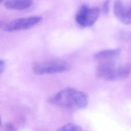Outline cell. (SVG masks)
<instances>
[{
	"instance_id": "obj_2",
	"label": "cell",
	"mask_w": 131,
	"mask_h": 131,
	"mask_svg": "<svg viewBox=\"0 0 131 131\" xmlns=\"http://www.w3.org/2000/svg\"><path fill=\"white\" fill-rule=\"evenodd\" d=\"M130 72V65L116 66L111 61L101 63L96 70V75L98 77L108 81L123 79Z\"/></svg>"
},
{
	"instance_id": "obj_10",
	"label": "cell",
	"mask_w": 131,
	"mask_h": 131,
	"mask_svg": "<svg viewBox=\"0 0 131 131\" xmlns=\"http://www.w3.org/2000/svg\"><path fill=\"white\" fill-rule=\"evenodd\" d=\"M110 8V1L106 0L103 5V11L104 13H107Z\"/></svg>"
},
{
	"instance_id": "obj_11",
	"label": "cell",
	"mask_w": 131,
	"mask_h": 131,
	"mask_svg": "<svg viewBox=\"0 0 131 131\" xmlns=\"http://www.w3.org/2000/svg\"><path fill=\"white\" fill-rule=\"evenodd\" d=\"M5 63L4 61L1 59H0V75L5 70Z\"/></svg>"
},
{
	"instance_id": "obj_14",
	"label": "cell",
	"mask_w": 131,
	"mask_h": 131,
	"mask_svg": "<svg viewBox=\"0 0 131 131\" xmlns=\"http://www.w3.org/2000/svg\"><path fill=\"white\" fill-rule=\"evenodd\" d=\"M1 119H0V125H1Z\"/></svg>"
},
{
	"instance_id": "obj_13",
	"label": "cell",
	"mask_w": 131,
	"mask_h": 131,
	"mask_svg": "<svg viewBox=\"0 0 131 131\" xmlns=\"http://www.w3.org/2000/svg\"><path fill=\"white\" fill-rule=\"evenodd\" d=\"M129 11H130V12H131V8L129 9Z\"/></svg>"
},
{
	"instance_id": "obj_9",
	"label": "cell",
	"mask_w": 131,
	"mask_h": 131,
	"mask_svg": "<svg viewBox=\"0 0 131 131\" xmlns=\"http://www.w3.org/2000/svg\"><path fill=\"white\" fill-rule=\"evenodd\" d=\"M57 131H83V130L79 125L70 123L61 126Z\"/></svg>"
},
{
	"instance_id": "obj_8",
	"label": "cell",
	"mask_w": 131,
	"mask_h": 131,
	"mask_svg": "<svg viewBox=\"0 0 131 131\" xmlns=\"http://www.w3.org/2000/svg\"><path fill=\"white\" fill-rule=\"evenodd\" d=\"M120 53L121 49L120 48L103 50L97 52L95 55V58L98 60L103 62L111 61L119 55Z\"/></svg>"
},
{
	"instance_id": "obj_5",
	"label": "cell",
	"mask_w": 131,
	"mask_h": 131,
	"mask_svg": "<svg viewBox=\"0 0 131 131\" xmlns=\"http://www.w3.org/2000/svg\"><path fill=\"white\" fill-rule=\"evenodd\" d=\"M42 17L40 16H32L19 18L14 19L4 26V30L8 32L29 29L41 21Z\"/></svg>"
},
{
	"instance_id": "obj_12",
	"label": "cell",
	"mask_w": 131,
	"mask_h": 131,
	"mask_svg": "<svg viewBox=\"0 0 131 131\" xmlns=\"http://www.w3.org/2000/svg\"><path fill=\"white\" fill-rule=\"evenodd\" d=\"M3 22H2V21H0V27H1L2 25H3Z\"/></svg>"
},
{
	"instance_id": "obj_6",
	"label": "cell",
	"mask_w": 131,
	"mask_h": 131,
	"mask_svg": "<svg viewBox=\"0 0 131 131\" xmlns=\"http://www.w3.org/2000/svg\"><path fill=\"white\" fill-rule=\"evenodd\" d=\"M114 13L115 16L122 23L125 24H131V12L124 6L122 2L117 0L115 2Z\"/></svg>"
},
{
	"instance_id": "obj_3",
	"label": "cell",
	"mask_w": 131,
	"mask_h": 131,
	"mask_svg": "<svg viewBox=\"0 0 131 131\" xmlns=\"http://www.w3.org/2000/svg\"><path fill=\"white\" fill-rule=\"evenodd\" d=\"M69 68V64L61 59H51L34 63L32 69L37 75L51 74L66 71Z\"/></svg>"
},
{
	"instance_id": "obj_1",
	"label": "cell",
	"mask_w": 131,
	"mask_h": 131,
	"mask_svg": "<svg viewBox=\"0 0 131 131\" xmlns=\"http://www.w3.org/2000/svg\"><path fill=\"white\" fill-rule=\"evenodd\" d=\"M54 105L69 110H81L86 107L89 97L85 93L73 88H66L49 99Z\"/></svg>"
},
{
	"instance_id": "obj_4",
	"label": "cell",
	"mask_w": 131,
	"mask_h": 131,
	"mask_svg": "<svg viewBox=\"0 0 131 131\" xmlns=\"http://www.w3.org/2000/svg\"><path fill=\"white\" fill-rule=\"evenodd\" d=\"M99 13L100 11L98 8L90 9L86 5H83L77 11L75 16V20L81 26H92L97 21Z\"/></svg>"
},
{
	"instance_id": "obj_7",
	"label": "cell",
	"mask_w": 131,
	"mask_h": 131,
	"mask_svg": "<svg viewBox=\"0 0 131 131\" xmlns=\"http://www.w3.org/2000/svg\"><path fill=\"white\" fill-rule=\"evenodd\" d=\"M33 4V0H7L5 3L6 9L21 10L29 8Z\"/></svg>"
},
{
	"instance_id": "obj_15",
	"label": "cell",
	"mask_w": 131,
	"mask_h": 131,
	"mask_svg": "<svg viewBox=\"0 0 131 131\" xmlns=\"http://www.w3.org/2000/svg\"><path fill=\"white\" fill-rule=\"evenodd\" d=\"M3 1V0H0V3H1V2H2Z\"/></svg>"
}]
</instances>
